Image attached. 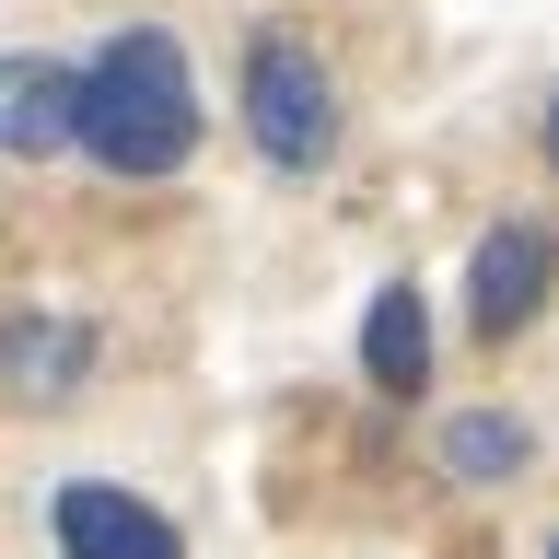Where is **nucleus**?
<instances>
[{
	"label": "nucleus",
	"mask_w": 559,
	"mask_h": 559,
	"mask_svg": "<svg viewBox=\"0 0 559 559\" xmlns=\"http://www.w3.org/2000/svg\"><path fill=\"white\" fill-rule=\"evenodd\" d=\"M70 152L105 164V175H129V187H152V175H175L199 152V82H187V47H175L164 24H129L94 70H82V94H70Z\"/></svg>",
	"instance_id": "1"
},
{
	"label": "nucleus",
	"mask_w": 559,
	"mask_h": 559,
	"mask_svg": "<svg viewBox=\"0 0 559 559\" xmlns=\"http://www.w3.org/2000/svg\"><path fill=\"white\" fill-rule=\"evenodd\" d=\"M245 140L280 175H314L338 152V82H326V59L304 35H257L245 47Z\"/></svg>",
	"instance_id": "2"
},
{
	"label": "nucleus",
	"mask_w": 559,
	"mask_h": 559,
	"mask_svg": "<svg viewBox=\"0 0 559 559\" xmlns=\"http://www.w3.org/2000/svg\"><path fill=\"white\" fill-rule=\"evenodd\" d=\"M559 292V234L548 222H489L478 257H466V326L478 338H524Z\"/></svg>",
	"instance_id": "3"
},
{
	"label": "nucleus",
	"mask_w": 559,
	"mask_h": 559,
	"mask_svg": "<svg viewBox=\"0 0 559 559\" xmlns=\"http://www.w3.org/2000/svg\"><path fill=\"white\" fill-rule=\"evenodd\" d=\"M47 536H59V559H187L175 513L140 501V489H117V478H70L47 501Z\"/></svg>",
	"instance_id": "4"
},
{
	"label": "nucleus",
	"mask_w": 559,
	"mask_h": 559,
	"mask_svg": "<svg viewBox=\"0 0 559 559\" xmlns=\"http://www.w3.org/2000/svg\"><path fill=\"white\" fill-rule=\"evenodd\" d=\"M70 94H82V70L35 59V47H12V59H0V152H12V164H47V152H70Z\"/></svg>",
	"instance_id": "5"
},
{
	"label": "nucleus",
	"mask_w": 559,
	"mask_h": 559,
	"mask_svg": "<svg viewBox=\"0 0 559 559\" xmlns=\"http://www.w3.org/2000/svg\"><path fill=\"white\" fill-rule=\"evenodd\" d=\"M361 384L373 396H419L431 384V304H419L408 280H384L373 314H361Z\"/></svg>",
	"instance_id": "6"
},
{
	"label": "nucleus",
	"mask_w": 559,
	"mask_h": 559,
	"mask_svg": "<svg viewBox=\"0 0 559 559\" xmlns=\"http://www.w3.org/2000/svg\"><path fill=\"white\" fill-rule=\"evenodd\" d=\"M0 373L24 384V396H70V384L94 373V326H35V314H12V326H0Z\"/></svg>",
	"instance_id": "7"
},
{
	"label": "nucleus",
	"mask_w": 559,
	"mask_h": 559,
	"mask_svg": "<svg viewBox=\"0 0 559 559\" xmlns=\"http://www.w3.org/2000/svg\"><path fill=\"white\" fill-rule=\"evenodd\" d=\"M524 454H536V431H524V419L513 408H466V419H443V466H454V478H466V489H501V478H524Z\"/></svg>",
	"instance_id": "8"
},
{
	"label": "nucleus",
	"mask_w": 559,
	"mask_h": 559,
	"mask_svg": "<svg viewBox=\"0 0 559 559\" xmlns=\"http://www.w3.org/2000/svg\"><path fill=\"white\" fill-rule=\"evenodd\" d=\"M548 164H559V94H548Z\"/></svg>",
	"instance_id": "9"
},
{
	"label": "nucleus",
	"mask_w": 559,
	"mask_h": 559,
	"mask_svg": "<svg viewBox=\"0 0 559 559\" xmlns=\"http://www.w3.org/2000/svg\"><path fill=\"white\" fill-rule=\"evenodd\" d=\"M548 559H559V536H548Z\"/></svg>",
	"instance_id": "10"
}]
</instances>
